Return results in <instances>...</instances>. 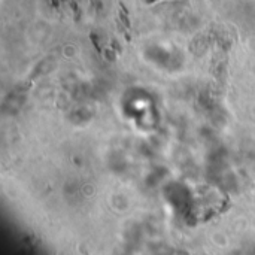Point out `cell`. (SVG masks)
<instances>
[{
  "instance_id": "cell-1",
  "label": "cell",
  "mask_w": 255,
  "mask_h": 255,
  "mask_svg": "<svg viewBox=\"0 0 255 255\" xmlns=\"http://www.w3.org/2000/svg\"><path fill=\"white\" fill-rule=\"evenodd\" d=\"M148 1H152V0H148Z\"/></svg>"
}]
</instances>
